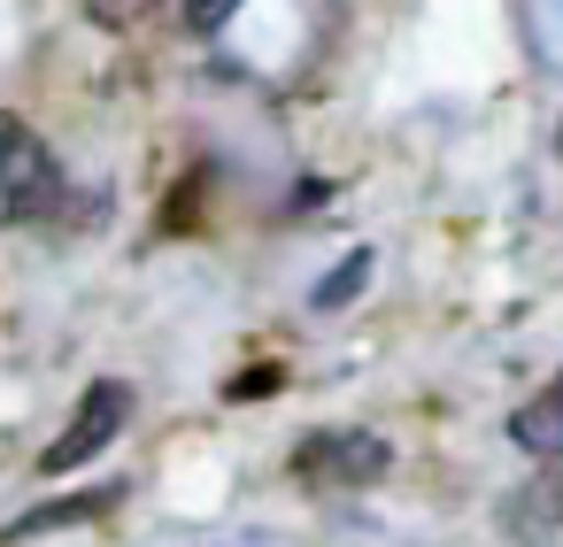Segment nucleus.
I'll list each match as a JSON object with an SVG mask.
<instances>
[{
	"instance_id": "nucleus-6",
	"label": "nucleus",
	"mask_w": 563,
	"mask_h": 547,
	"mask_svg": "<svg viewBox=\"0 0 563 547\" xmlns=\"http://www.w3.org/2000/svg\"><path fill=\"white\" fill-rule=\"evenodd\" d=\"M117 493H78V501H47V509H32V516H16L0 539H32V532H47V524H86V516H101Z\"/></svg>"
},
{
	"instance_id": "nucleus-8",
	"label": "nucleus",
	"mask_w": 563,
	"mask_h": 547,
	"mask_svg": "<svg viewBox=\"0 0 563 547\" xmlns=\"http://www.w3.org/2000/svg\"><path fill=\"white\" fill-rule=\"evenodd\" d=\"M155 9H163V0H86V16H93L101 32H140Z\"/></svg>"
},
{
	"instance_id": "nucleus-5",
	"label": "nucleus",
	"mask_w": 563,
	"mask_h": 547,
	"mask_svg": "<svg viewBox=\"0 0 563 547\" xmlns=\"http://www.w3.org/2000/svg\"><path fill=\"white\" fill-rule=\"evenodd\" d=\"M371 263H378L371 247H355V255H340V263H332V270L317 278V293H309V301H317L324 316H332V309H347V301L363 293V278H371Z\"/></svg>"
},
{
	"instance_id": "nucleus-1",
	"label": "nucleus",
	"mask_w": 563,
	"mask_h": 547,
	"mask_svg": "<svg viewBox=\"0 0 563 547\" xmlns=\"http://www.w3.org/2000/svg\"><path fill=\"white\" fill-rule=\"evenodd\" d=\"M63 209H70V178H63L55 147L24 116L0 109V216L9 224H55Z\"/></svg>"
},
{
	"instance_id": "nucleus-3",
	"label": "nucleus",
	"mask_w": 563,
	"mask_h": 547,
	"mask_svg": "<svg viewBox=\"0 0 563 547\" xmlns=\"http://www.w3.org/2000/svg\"><path fill=\"white\" fill-rule=\"evenodd\" d=\"M394 470V447L363 424H340V432H309L294 447V478L301 485H378Z\"/></svg>"
},
{
	"instance_id": "nucleus-7",
	"label": "nucleus",
	"mask_w": 563,
	"mask_h": 547,
	"mask_svg": "<svg viewBox=\"0 0 563 547\" xmlns=\"http://www.w3.org/2000/svg\"><path fill=\"white\" fill-rule=\"evenodd\" d=\"M501 524H509L525 547H540V539H548V524H555V509H548V493H540V485H525L517 501H501Z\"/></svg>"
},
{
	"instance_id": "nucleus-4",
	"label": "nucleus",
	"mask_w": 563,
	"mask_h": 547,
	"mask_svg": "<svg viewBox=\"0 0 563 547\" xmlns=\"http://www.w3.org/2000/svg\"><path fill=\"white\" fill-rule=\"evenodd\" d=\"M509 439H517L525 455H540V462H563V393L525 401V409L509 416Z\"/></svg>"
},
{
	"instance_id": "nucleus-10",
	"label": "nucleus",
	"mask_w": 563,
	"mask_h": 547,
	"mask_svg": "<svg viewBox=\"0 0 563 547\" xmlns=\"http://www.w3.org/2000/svg\"><path fill=\"white\" fill-rule=\"evenodd\" d=\"M540 493H548V509H555V524H563V462H555V470L540 478Z\"/></svg>"
},
{
	"instance_id": "nucleus-2",
	"label": "nucleus",
	"mask_w": 563,
	"mask_h": 547,
	"mask_svg": "<svg viewBox=\"0 0 563 547\" xmlns=\"http://www.w3.org/2000/svg\"><path fill=\"white\" fill-rule=\"evenodd\" d=\"M124 416H132V386L124 378H93L86 393H78V409H70V424L47 439V455H40V478H70L78 462H93L117 432H124Z\"/></svg>"
},
{
	"instance_id": "nucleus-9",
	"label": "nucleus",
	"mask_w": 563,
	"mask_h": 547,
	"mask_svg": "<svg viewBox=\"0 0 563 547\" xmlns=\"http://www.w3.org/2000/svg\"><path fill=\"white\" fill-rule=\"evenodd\" d=\"M232 9H240V0H194V9H186V16H194V32H217V24H224Z\"/></svg>"
},
{
	"instance_id": "nucleus-11",
	"label": "nucleus",
	"mask_w": 563,
	"mask_h": 547,
	"mask_svg": "<svg viewBox=\"0 0 563 547\" xmlns=\"http://www.w3.org/2000/svg\"><path fill=\"white\" fill-rule=\"evenodd\" d=\"M555 163H563V124H555Z\"/></svg>"
}]
</instances>
